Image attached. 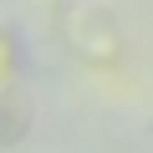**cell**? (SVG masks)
<instances>
[{"label": "cell", "instance_id": "6da1fadb", "mask_svg": "<svg viewBox=\"0 0 153 153\" xmlns=\"http://www.w3.org/2000/svg\"><path fill=\"white\" fill-rule=\"evenodd\" d=\"M51 21H56L61 46L82 61V66L107 71V66H117V61H123V51H128L123 26H117V16L102 5V0H56Z\"/></svg>", "mask_w": 153, "mask_h": 153}, {"label": "cell", "instance_id": "7a4b0ae2", "mask_svg": "<svg viewBox=\"0 0 153 153\" xmlns=\"http://www.w3.org/2000/svg\"><path fill=\"white\" fill-rule=\"evenodd\" d=\"M31 128V112H26V97L16 82H5V92H0V148H16Z\"/></svg>", "mask_w": 153, "mask_h": 153}]
</instances>
